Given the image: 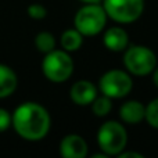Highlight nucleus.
<instances>
[{
  "instance_id": "nucleus-18",
  "label": "nucleus",
  "mask_w": 158,
  "mask_h": 158,
  "mask_svg": "<svg viewBox=\"0 0 158 158\" xmlns=\"http://www.w3.org/2000/svg\"><path fill=\"white\" fill-rule=\"evenodd\" d=\"M13 122V115L4 108H0V133L7 131Z\"/></svg>"
},
{
  "instance_id": "nucleus-14",
  "label": "nucleus",
  "mask_w": 158,
  "mask_h": 158,
  "mask_svg": "<svg viewBox=\"0 0 158 158\" xmlns=\"http://www.w3.org/2000/svg\"><path fill=\"white\" fill-rule=\"evenodd\" d=\"M35 46L39 52L47 54V53H50V52L54 50L56 39L50 32H44L43 31V32H39L38 35L35 36Z\"/></svg>"
},
{
  "instance_id": "nucleus-6",
  "label": "nucleus",
  "mask_w": 158,
  "mask_h": 158,
  "mask_svg": "<svg viewBox=\"0 0 158 158\" xmlns=\"http://www.w3.org/2000/svg\"><path fill=\"white\" fill-rule=\"evenodd\" d=\"M107 17L121 24L133 22L144 10V0H104Z\"/></svg>"
},
{
  "instance_id": "nucleus-13",
  "label": "nucleus",
  "mask_w": 158,
  "mask_h": 158,
  "mask_svg": "<svg viewBox=\"0 0 158 158\" xmlns=\"http://www.w3.org/2000/svg\"><path fill=\"white\" fill-rule=\"evenodd\" d=\"M83 42V35L75 28V29H68L61 35V46L65 52H75L82 46Z\"/></svg>"
},
{
  "instance_id": "nucleus-10",
  "label": "nucleus",
  "mask_w": 158,
  "mask_h": 158,
  "mask_svg": "<svg viewBox=\"0 0 158 158\" xmlns=\"http://www.w3.org/2000/svg\"><path fill=\"white\" fill-rule=\"evenodd\" d=\"M104 44L108 50L111 52H123L126 50L129 43V38L128 33L125 29L119 27H112L104 33Z\"/></svg>"
},
{
  "instance_id": "nucleus-2",
  "label": "nucleus",
  "mask_w": 158,
  "mask_h": 158,
  "mask_svg": "<svg viewBox=\"0 0 158 158\" xmlns=\"http://www.w3.org/2000/svg\"><path fill=\"white\" fill-rule=\"evenodd\" d=\"M97 143L106 156H119L128 143L126 129L117 121H108L98 129Z\"/></svg>"
},
{
  "instance_id": "nucleus-20",
  "label": "nucleus",
  "mask_w": 158,
  "mask_h": 158,
  "mask_svg": "<svg viewBox=\"0 0 158 158\" xmlns=\"http://www.w3.org/2000/svg\"><path fill=\"white\" fill-rule=\"evenodd\" d=\"M153 72H154L153 74V82H154V85L158 87V68H156Z\"/></svg>"
},
{
  "instance_id": "nucleus-8",
  "label": "nucleus",
  "mask_w": 158,
  "mask_h": 158,
  "mask_svg": "<svg viewBox=\"0 0 158 158\" xmlns=\"http://www.w3.org/2000/svg\"><path fill=\"white\" fill-rule=\"evenodd\" d=\"M60 153L64 158H85L87 156V144L79 135H67L60 143Z\"/></svg>"
},
{
  "instance_id": "nucleus-21",
  "label": "nucleus",
  "mask_w": 158,
  "mask_h": 158,
  "mask_svg": "<svg viewBox=\"0 0 158 158\" xmlns=\"http://www.w3.org/2000/svg\"><path fill=\"white\" fill-rule=\"evenodd\" d=\"M81 2H83V3H98V2H101V0H81Z\"/></svg>"
},
{
  "instance_id": "nucleus-17",
  "label": "nucleus",
  "mask_w": 158,
  "mask_h": 158,
  "mask_svg": "<svg viewBox=\"0 0 158 158\" xmlns=\"http://www.w3.org/2000/svg\"><path fill=\"white\" fill-rule=\"evenodd\" d=\"M28 15L32 19H43L47 15V10L42 4H31L28 7Z\"/></svg>"
},
{
  "instance_id": "nucleus-16",
  "label": "nucleus",
  "mask_w": 158,
  "mask_h": 158,
  "mask_svg": "<svg viewBox=\"0 0 158 158\" xmlns=\"http://www.w3.org/2000/svg\"><path fill=\"white\" fill-rule=\"evenodd\" d=\"M146 121L150 126L158 129V98H154L153 101L147 104V107H146Z\"/></svg>"
},
{
  "instance_id": "nucleus-1",
  "label": "nucleus",
  "mask_w": 158,
  "mask_h": 158,
  "mask_svg": "<svg viewBox=\"0 0 158 158\" xmlns=\"http://www.w3.org/2000/svg\"><path fill=\"white\" fill-rule=\"evenodd\" d=\"M13 128L25 140L38 142L49 133L52 119L44 107L28 101L15 108L13 112Z\"/></svg>"
},
{
  "instance_id": "nucleus-12",
  "label": "nucleus",
  "mask_w": 158,
  "mask_h": 158,
  "mask_svg": "<svg viewBox=\"0 0 158 158\" xmlns=\"http://www.w3.org/2000/svg\"><path fill=\"white\" fill-rule=\"evenodd\" d=\"M18 79L17 75L10 67L0 64V98L8 97L17 89Z\"/></svg>"
},
{
  "instance_id": "nucleus-19",
  "label": "nucleus",
  "mask_w": 158,
  "mask_h": 158,
  "mask_svg": "<svg viewBox=\"0 0 158 158\" xmlns=\"http://www.w3.org/2000/svg\"><path fill=\"white\" fill-rule=\"evenodd\" d=\"M119 158H129V157H133V158H143L142 154H139V153H135V151H122V153L118 156Z\"/></svg>"
},
{
  "instance_id": "nucleus-4",
  "label": "nucleus",
  "mask_w": 158,
  "mask_h": 158,
  "mask_svg": "<svg viewBox=\"0 0 158 158\" xmlns=\"http://www.w3.org/2000/svg\"><path fill=\"white\" fill-rule=\"evenodd\" d=\"M44 77L54 83H63L72 75L74 61L65 50H53L47 53L42 63Z\"/></svg>"
},
{
  "instance_id": "nucleus-3",
  "label": "nucleus",
  "mask_w": 158,
  "mask_h": 158,
  "mask_svg": "<svg viewBox=\"0 0 158 158\" xmlns=\"http://www.w3.org/2000/svg\"><path fill=\"white\" fill-rule=\"evenodd\" d=\"M107 22V13L97 3H87L79 8L74 18L75 28L83 36H94L101 32Z\"/></svg>"
},
{
  "instance_id": "nucleus-7",
  "label": "nucleus",
  "mask_w": 158,
  "mask_h": 158,
  "mask_svg": "<svg viewBox=\"0 0 158 158\" xmlns=\"http://www.w3.org/2000/svg\"><path fill=\"white\" fill-rule=\"evenodd\" d=\"M98 86H100V90L103 94L108 96L111 98H121L125 97L132 90L133 82L125 71L111 69V71H107L100 78Z\"/></svg>"
},
{
  "instance_id": "nucleus-15",
  "label": "nucleus",
  "mask_w": 158,
  "mask_h": 158,
  "mask_svg": "<svg viewBox=\"0 0 158 158\" xmlns=\"http://www.w3.org/2000/svg\"><path fill=\"white\" fill-rule=\"evenodd\" d=\"M112 108L111 97L103 94L101 97H96L92 103V110L96 117H106Z\"/></svg>"
},
{
  "instance_id": "nucleus-9",
  "label": "nucleus",
  "mask_w": 158,
  "mask_h": 158,
  "mask_svg": "<svg viewBox=\"0 0 158 158\" xmlns=\"http://www.w3.org/2000/svg\"><path fill=\"white\" fill-rule=\"evenodd\" d=\"M69 96L71 100L78 106H89L97 97V89L89 81H78L72 85Z\"/></svg>"
},
{
  "instance_id": "nucleus-5",
  "label": "nucleus",
  "mask_w": 158,
  "mask_h": 158,
  "mask_svg": "<svg viewBox=\"0 0 158 158\" xmlns=\"http://www.w3.org/2000/svg\"><path fill=\"white\" fill-rule=\"evenodd\" d=\"M123 64L131 74L143 77L156 69L157 57L151 49L146 46L126 47L123 56Z\"/></svg>"
},
{
  "instance_id": "nucleus-11",
  "label": "nucleus",
  "mask_w": 158,
  "mask_h": 158,
  "mask_svg": "<svg viewBox=\"0 0 158 158\" xmlns=\"http://www.w3.org/2000/svg\"><path fill=\"white\" fill-rule=\"evenodd\" d=\"M119 117L126 123H139L146 118V107L140 101H126L119 110Z\"/></svg>"
}]
</instances>
